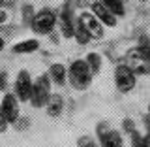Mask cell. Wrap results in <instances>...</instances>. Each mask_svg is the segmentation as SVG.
Listing matches in <instances>:
<instances>
[{
	"label": "cell",
	"mask_w": 150,
	"mask_h": 147,
	"mask_svg": "<svg viewBox=\"0 0 150 147\" xmlns=\"http://www.w3.org/2000/svg\"><path fill=\"white\" fill-rule=\"evenodd\" d=\"M92 72L90 68H88L86 60H73L71 64H69L68 68V81L69 85L75 89V91H84V89L90 87L92 83Z\"/></svg>",
	"instance_id": "1"
},
{
	"label": "cell",
	"mask_w": 150,
	"mask_h": 147,
	"mask_svg": "<svg viewBox=\"0 0 150 147\" xmlns=\"http://www.w3.org/2000/svg\"><path fill=\"white\" fill-rule=\"evenodd\" d=\"M49 98H51V79L47 74H41L38 79H34L30 104L34 108H43V106H47Z\"/></svg>",
	"instance_id": "2"
},
{
	"label": "cell",
	"mask_w": 150,
	"mask_h": 147,
	"mask_svg": "<svg viewBox=\"0 0 150 147\" xmlns=\"http://www.w3.org/2000/svg\"><path fill=\"white\" fill-rule=\"evenodd\" d=\"M96 132H98V145L100 147H124L122 134L116 128L109 126L107 123H100Z\"/></svg>",
	"instance_id": "3"
},
{
	"label": "cell",
	"mask_w": 150,
	"mask_h": 147,
	"mask_svg": "<svg viewBox=\"0 0 150 147\" xmlns=\"http://www.w3.org/2000/svg\"><path fill=\"white\" fill-rule=\"evenodd\" d=\"M135 83H137V75H135V72L128 64H118L115 68V85L120 93L133 91Z\"/></svg>",
	"instance_id": "4"
},
{
	"label": "cell",
	"mask_w": 150,
	"mask_h": 147,
	"mask_svg": "<svg viewBox=\"0 0 150 147\" xmlns=\"http://www.w3.org/2000/svg\"><path fill=\"white\" fill-rule=\"evenodd\" d=\"M30 25L36 34H51L53 28L56 27V13L53 9H41L34 15Z\"/></svg>",
	"instance_id": "5"
},
{
	"label": "cell",
	"mask_w": 150,
	"mask_h": 147,
	"mask_svg": "<svg viewBox=\"0 0 150 147\" xmlns=\"http://www.w3.org/2000/svg\"><path fill=\"white\" fill-rule=\"evenodd\" d=\"M32 87H34V79L30 77V74L26 70H21L15 77V93H13L19 98V102H30Z\"/></svg>",
	"instance_id": "6"
},
{
	"label": "cell",
	"mask_w": 150,
	"mask_h": 147,
	"mask_svg": "<svg viewBox=\"0 0 150 147\" xmlns=\"http://www.w3.org/2000/svg\"><path fill=\"white\" fill-rule=\"evenodd\" d=\"M0 106H2V111L6 115V119L9 125H15V123L21 119V108H19V98L13 93H6L4 98L0 100Z\"/></svg>",
	"instance_id": "7"
},
{
	"label": "cell",
	"mask_w": 150,
	"mask_h": 147,
	"mask_svg": "<svg viewBox=\"0 0 150 147\" xmlns=\"http://www.w3.org/2000/svg\"><path fill=\"white\" fill-rule=\"evenodd\" d=\"M77 23L84 27V30L90 34V38H101L103 36V25L96 19L92 11H81L77 17Z\"/></svg>",
	"instance_id": "8"
},
{
	"label": "cell",
	"mask_w": 150,
	"mask_h": 147,
	"mask_svg": "<svg viewBox=\"0 0 150 147\" xmlns=\"http://www.w3.org/2000/svg\"><path fill=\"white\" fill-rule=\"evenodd\" d=\"M90 11L96 15V19L101 23V25H105V27H116V15H112V13L107 9L103 4L100 2V0H96V2H92L90 4Z\"/></svg>",
	"instance_id": "9"
},
{
	"label": "cell",
	"mask_w": 150,
	"mask_h": 147,
	"mask_svg": "<svg viewBox=\"0 0 150 147\" xmlns=\"http://www.w3.org/2000/svg\"><path fill=\"white\" fill-rule=\"evenodd\" d=\"M60 32H62L64 38L75 36V19H73V11L69 6H66L60 11Z\"/></svg>",
	"instance_id": "10"
},
{
	"label": "cell",
	"mask_w": 150,
	"mask_h": 147,
	"mask_svg": "<svg viewBox=\"0 0 150 147\" xmlns=\"http://www.w3.org/2000/svg\"><path fill=\"white\" fill-rule=\"evenodd\" d=\"M47 75H49L51 83L58 85V87H62V85L68 81V70H66V66H64V64H60V62L51 64V66H49V72H47Z\"/></svg>",
	"instance_id": "11"
},
{
	"label": "cell",
	"mask_w": 150,
	"mask_h": 147,
	"mask_svg": "<svg viewBox=\"0 0 150 147\" xmlns=\"http://www.w3.org/2000/svg\"><path fill=\"white\" fill-rule=\"evenodd\" d=\"M38 49H40V42H38L36 38H26V40H23V42H17V44L11 47V51L17 53V55L34 53V51H38Z\"/></svg>",
	"instance_id": "12"
},
{
	"label": "cell",
	"mask_w": 150,
	"mask_h": 147,
	"mask_svg": "<svg viewBox=\"0 0 150 147\" xmlns=\"http://www.w3.org/2000/svg\"><path fill=\"white\" fill-rule=\"evenodd\" d=\"M45 108H47L49 117H60V113L64 110V98L60 94H51V98H49Z\"/></svg>",
	"instance_id": "13"
},
{
	"label": "cell",
	"mask_w": 150,
	"mask_h": 147,
	"mask_svg": "<svg viewBox=\"0 0 150 147\" xmlns=\"http://www.w3.org/2000/svg\"><path fill=\"white\" fill-rule=\"evenodd\" d=\"M100 2L109 9L112 15H116V17L124 15V4H122V0H100Z\"/></svg>",
	"instance_id": "14"
},
{
	"label": "cell",
	"mask_w": 150,
	"mask_h": 147,
	"mask_svg": "<svg viewBox=\"0 0 150 147\" xmlns=\"http://www.w3.org/2000/svg\"><path fill=\"white\" fill-rule=\"evenodd\" d=\"M84 60H86V64H88V68H90L92 75H96L98 72H100V68H101V57H100V53H88Z\"/></svg>",
	"instance_id": "15"
},
{
	"label": "cell",
	"mask_w": 150,
	"mask_h": 147,
	"mask_svg": "<svg viewBox=\"0 0 150 147\" xmlns=\"http://www.w3.org/2000/svg\"><path fill=\"white\" fill-rule=\"evenodd\" d=\"M75 40L79 42L81 45H84V44H88L90 42V34H88L86 30H84V27L83 25H79V23H75Z\"/></svg>",
	"instance_id": "16"
},
{
	"label": "cell",
	"mask_w": 150,
	"mask_h": 147,
	"mask_svg": "<svg viewBox=\"0 0 150 147\" xmlns=\"http://www.w3.org/2000/svg\"><path fill=\"white\" fill-rule=\"evenodd\" d=\"M129 140H131V147H144V141H143V134L135 128L133 132H129Z\"/></svg>",
	"instance_id": "17"
},
{
	"label": "cell",
	"mask_w": 150,
	"mask_h": 147,
	"mask_svg": "<svg viewBox=\"0 0 150 147\" xmlns=\"http://www.w3.org/2000/svg\"><path fill=\"white\" fill-rule=\"evenodd\" d=\"M77 147H100V145H98L90 136H81L79 141H77Z\"/></svg>",
	"instance_id": "18"
},
{
	"label": "cell",
	"mask_w": 150,
	"mask_h": 147,
	"mask_svg": "<svg viewBox=\"0 0 150 147\" xmlns=\"http://www.w3.org/2000/svg\"><path fill=\"white\" fill-rule=\"evenodd\" d=\"M8 119H6V115H4V111H2V106H0V134L2 132H6V128H8Z\"/></svg>",
	"instance_id": "19"
},
{
	"label": "cell",
	"mask_w": 150,
	"mask_h": 147,
	"mask_svg": "<svg viewBox=\"0 0 150 147\" xmlns=\"http://www.w3.org/2000/svg\"><path fill=\"white\" fill-rule=\"evenodd\" d=\"M8 87V72H0V91H6Z\"/></svg>",
	"instance_id": "20"
},
{
	"label": "cell",
	"mask_w": 150,
	"mask_h": 147,
	"mask_svg": "<svg viewBox=\"0 0 150 147\" xmlns=\"http://www.w3.org/2000/svg\"><path fill=\"white\" fill-rule=\"evenodd\" d=\"M6 21H8V13L4 9H0V25H4Z\"/></svg>",
	"instance_id": "21"
},
{
	"label": "cell",
	"mask_w": 150,
	"mask_h": 147,
	"mask_svg": "<svg viewBox=\"0 0 150 147\" xmlns=\"http://www.w3.org/2000/svg\"><path fill=\"white\" fill-rule=\"evenodd\" d=\"M143 141H144V147H150V134H148V132L143 136Z\"/></svg>",
	"instance_id": "22"
},
{
	"label": "cell",
	"mask_w": 150,
	"mask_h": 147,
	"mask_svg": "<svg viewBox=\"0 0 150 147\" xmlns=\"http://www.w3.org/2000/svg\"><path fill=\"white\" fill-rule=\"evenodd\" d=\"M144 126H146V132L150 134V117H148V115L144 117Z\"/></svg>",
	"instance_id": "23"
},
{
	"label": "cell",
	"mask_w": 150,
	"mask_h": 147,
	"mask_svg": "<svg viewBox=\"0 0 150 147\" xmlns=\"http://www.w3.org/2000/svg\"><path fill=\"white\" fill-rule=\"evenodd\" d=\"M4 45H6V42H4V38H2V36H0V51L4 49Z\"/></svg>",
	"instance_id": "24"
},
{
	"label": "cell",
	"mask_w": 150,
	"mask_h": 147,
	"mask_svg": "<svg viewBox=\"0 0 150 147\" xmlns=\"http://www.w3.org/2000/svg\"><path fill=\"white\" fill-rule=\"evenodd\" d=\"M148 117H150V104H148Z\"/></svg>",
	"instance_id": "25"
},
{
	"label": "cell",
	"mask_w": 150,
	"mask_h": 147,
	"mask_svg": "<svg viewBox=\"0 0 150 147\" xmlns=\"http://www.w3.org/2000/svg\"><path fill=\"white\" fill-rule=\"evenodd\" d=\"M141 2H144V0H141Z\"/></svg>",
	"instance_id": "26"
}]
</instances>
